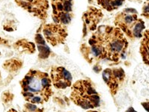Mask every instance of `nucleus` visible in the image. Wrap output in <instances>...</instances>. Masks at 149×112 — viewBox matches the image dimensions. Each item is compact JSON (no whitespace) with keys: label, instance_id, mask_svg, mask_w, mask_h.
Instances as JSON below:
<instances>
[{"label":"nucleus","instance_id":"obj_4","mask_svg":"<svg viewBox=\"0 0 149 112\" xmlns=\"http://www.w3.org/2000/svg\"><path fill=\"white\" fill-rule=\"evenodd\" d=\"M114 24L130 39L142 38V32L146 28L144 21L139 18L137 11L132 8H125L118 13Z\"/></svg>","mask_w":149,"mask_h":112},{"label":"nucleus","instance_id":"obj_13","mask_svg":"<svg viewBox=\"0 0 149 112\" xmlns=\"http://www.w3.org/2000/svg\"><path fill=\"white\" fill-rule=\"evenodd\" d=\"M98 6L107 11H113L123 6L126 0H96Z\"/></svg>","mask_w":149,"mask_h":112},{"label":"nucleus","instance_id":"obj_15","mask_svg":"<svg viewBox=\"0 0 149 112\" xmlns=\"http://www.w3.org/2000/svg\"><path fill=\"white\" fill-rule=\"evenodd\" d=\"M142 16H143L146 19H149V0H147L144 3L143 7H142Z\"/></svg>","mask_w":149,"mask_h":112},{"label":"nucleus","instance_id":"obj_14","mask_svg":"<svg viewBox=\"0 0 149 112\" xmlns=\"http://www.w3.org/2000/svg\"><path fill=\"white\" fill-rule=\"evenodd\" d=\"M23 111L24 112H44V109L39 107V105L33 104L26 102L23 105Z\"/></svg>","mask_w":149,"mask_h":112},{"label":"nucleus","instance_id":"obj_8","mask_svg":"<svg viewBox=\"0 0 149 112\" xmlns=\"http://www.w3.org/2000/svg\"><path fill=\"white\" fill-rule=\"evenodd\" d=\"M19 7L34 17L45 20L48 17L49 4L47 0H15Z\"/></svg>","mask_w":149,"mask_h":112},{"label":"nucleus","instance_id":"obj_20","mask_svg":"<svg viewBox=\"0 0 149 112\" xmlns=\"http://www.w3.org/2000/svg\"><path fill=\"white\" fill-rule=\"evenodd\" d=\"M88 2H89V3H91V0H88Z\"/></svg>","mask_w":149,"mask_h":112},{"label":"nucleus","instance_id":"obj_10","mask_svg":"<svg viewBox=\"0 0 149 112\" xmlns=\"http://www.w3.org/2000/svg\"><path fill=\"white\" fill-rule=\"evenodd\" d=\"M103 17L101 10L95 7H89L83 14V37L89 32L96 31L97 25Z\"/></svg>","mask_w":149,"mask_h":112},{"label":"nucleus","instance_id":"obj_6","mask_svg":"<svg viewBox=\"0 0 149 112\" xmlns=\"http://www.w3.org/2000/svg\"><path fill=\"white\" fill-rule=\"evenodd\" d=\"M68 35L67 27L57 23H47L42 27L43 37L52 46L63 44Z\"/></svg>","mask_w":149,"mask_h":112},{"label":"nucleus","instance_id":"obj_12","mask_svg":"<svg viewBox=\"0 0 149 112\" xmlns=\"http://www.w3.org/2000/svg\"><path fill=\"white\" fill-rule=\"evenodd\" d=\"M142 38L139 49L140 54L144 63L149 66V29L144 32Z\"/></svg>","mask_w":149,"mask_h":112},{"label":"nucleus","instance_id":"obj_11","mask_svg":"<svg viewBox=\"0 0 149 112\" xmlns=\"http://www.w3.org/2000/svg\"><path fill=\"white\" fill-rule=\"evenodd\" d=\"M35 40L38 46V49L39 58H43V59L49 58L51 51L46 44V40L43 37V35L40 32H37V34L35 35Z\"/></svg>","mask_w":149,"mask_h":112},{"label":"nucleus","instance_id":"obj_16","mask_svg":"<svg viewBox=\"0 0 149 112\" xmlns=\"http://www.w3.org/2000/svg\"><path fill=\"white\" fill-rule=\"evenodd\" d=\"M141 105H142V106L143 107L146 111L149 112V101H146V102H142Z\"/></svg>","mask_w":149,"mask_h":112},{"label":"nucleus","instance_id":"obj_7","mask_svg":"<svg viewBox=\"0 0 149 112\" xmlns=\"http://www.w3.org/2000/svg\"><path fill=\"white\" fill-rule=\"evenodd\" d=\"M125 70L122 68H106L102 71V78L107 84L112 96L117 94L118 91L125 80Z\"/></svg>","mask_w":149,"mask_h":112},{"label":"nucleus","instance_id":"obj_5","mask_svg":"<svg viewBox=\"0 0 149 112\" xmlns=\"http://www.w3.org/2000/svg\"><path fill=\"white\" fill-rule=\"evenodd\" d=\"M53 22L68 26L74 17V0H51Z\"/></svg>","mask_w":149,"mask_h":112},{"label":"nucleus","instance_id":"obj_19","mask_svg":"<svg viewBox=\"0 0 149 112\" xmlns=\"http://www.w3.org/2000/svg\"><path fill=\"white\" fill-rule=\"evenodd\" d=\"M87 112H98V111H93V110H88L87 111Z\"/></svg>","mask_w":149,"mask_h":112},{"label":"nucleus","instance_id":"obj_1","mask_svg":"<svg viewBox=\"0 0 149 112\" xmlns=\"http://www.w3.org/2000/svg\"><path fill=\"white\" fill-rule=\"evenodd\" d=\"M19 84L22 95L28 102L44 105L53 94L49 74L41 70L30 69Z\"/></svg>","mask_w":149,"mask_h":112},{"label":"nucleus","instance_id":"obj_18","mask_svg":"<svg viewBox=\"0 0 149 112\" xmlns=\"http://www.w3.org/2000/svg\"><path fill=\"white\" fill-rule=\"evenodd\" d=\"M8 112H18V111L17 110H15V109H10V110H9Z\"/></svg>","mask_w":149,"mask_h":112},{"label":"nucleus","instance_id":"obj_9","mask_svg":"<svg viewBox=\"0 0 149 112\" xmlns=\"http://www.w3.org/2000/svg\"><path fill=\"white\" fill-rule=\"evenodd\" d=\"M52 84L55 88L65 90L73 84V76L65 67L61 66H53L49 72Z\"/></svg>","mask_w":149,"mask_h":112},{"label":"nucleus","instance_id":"obj_2","mask_svg":"<svg viewBox=\"0 0 149 112\" xmlns=\"http://www.w3.org/2000/svg\"><path fill=\"white\" fill-rule=\"evenodd\" d=\"M97 31L104 46L106 62L115 65L126 58L128 41L121 29L116 26H101L97 28Z\"/></svg>","mask_w":149,"mask_h":112},{"label":"nucleus","instance_id":"obj_3","mask_svg":"<svg viewBox=\"0 0 149 112\" xmlns=\"http://www.w3.org/2000/svg\"><path fill=\"white\" fill-rule=\"evenodd\" d=\"M70 101L84 110H94L100 106V96L90 79H79L72 84Z\"/></svg>","mask_w":149,"mask_h":112},{"label":"nucleus","instance_id":"obj_17","mask_svg":"<svg viewBox=\"0 0 149 112\" xmlns=\"http://www.w3.org/2000/svg\"><path fill=\"white\" fill-rule=\"evenodd\" d=\"M126 112H137V111H136L134 110V109H133V107H130V108L126 111Z\"/></svg>","mask_w":149,"mask_h":112}]
</instances>
